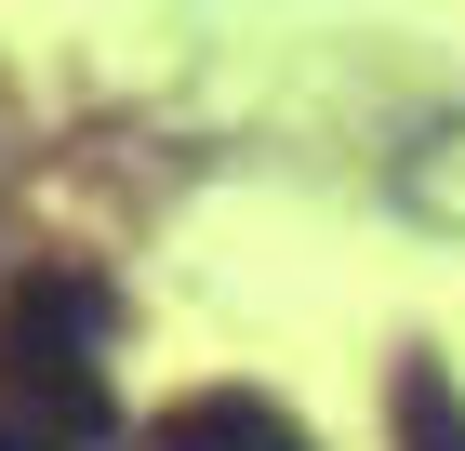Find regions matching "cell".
Masks as SVG:
<instances>
[{
  "instance_id": "cell-1",
  "label": "cell",
  "mask_w": 465,
  "mask_h": 451,
  "mask_svg": "<svg viewBox=\"0 0 465 451\" xmlns=\"http://www.w3.org/2000/svg\"><path fill=\"white\" fill-rule=\"evenodd\" d=\"M107 279L80 266H40L14 306H0V412H14V438L27 451H107L120 398H107Z\"/></svg>"
},
{
  "instance_id": "cell-2",
  "label": "cell",
  "mask_w": 465,
  "mask_h": 451,
  "mask_svg": "<svg viewBox=\"0 0 465 451\" xmlns=\"http://www.w3.org/2000/svg\"><path fill=\"white\" fill-rule=\"evenodd\" d=\"M146 451H320V438H306L280 398H240V385H213V398H173V412L146 425Z\"/></svg>"
},
{
  "instance_id": "cell-3",
  "label": "cell",
  "mask_w": 465,
  "mask_h": 451,
  "mask_svg": "<svg viewBox=\"0 0 465 451\" xmlns=\"http://www.w3.org/2000/svg\"><path fill=\"white\" fill-rule=\"evenodd\" d=\"M386 186H399L412 226H465V120H426V133L386 160Z\"/></svg>"
},
{
  "instance_id": "cell-4",
  "label": "cell",
  "mask_w": 465,
  "mask_h": 451,
  "mask_svg": "<svg viewBox=\"0 0 465 451\" xmlns=\"http://www.w3.org/2000/svg\"><path fill=\"white\" fill-rule=\"evenodd\" d=\"M399 438H412V451H465V398H452V372H439V358H412V372H399Z\"/></svg>"
}]
</instances>
